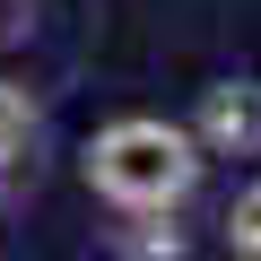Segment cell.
I'll list each match as a JSON object with an SVG mask.
<instances>
[{"mask_svg": "<svg viewBox=\"0 0 261 261\" xmlns=\"http://www.w3.org/2000/svg\"><path fill=\"white\" fill-rule=\"evenodd\" d=\"M200 166L209 157L192 148V130L166 122V113H122V122H105L96 140L79 148L87 192L105 209H122V218H174L200 192Z\"/></svg>", "mask_w": 261, "mask_h": 261, "instance_id": "1", "label": "cell"}, {"mask_svg": "<svg viewBox=\"0 0 261 261\" xmlns=\"http://www.w3.org/2000/svg\"><path fill=\"white\" fill-rule=\"evenodd\" d=\"M200 157H261V87L252 79H218L200 87V113L183 122Z\"/></svg>", "mask_w": 261, "mask_h": 261, "instance_id": "2", "label": "cell"}, {"mask_svg": "<svg viewBox=\"0 0 261 261\" xmlns=\"http://www.w3.org/2000/svg\"><path fill=\"white\" fill-rule=\"evenodd\" d=\"M35 148H44V113L18 79H0V200H9L27 174H35Z\"/></svg>", "mask_w": 261, "mask_h": 261, "instance_id": "3", "label": "cell"}, {"mask_svg": "<svg viewBox=\"0 0 261 261\" xmlns=\"http://www.w3.org/2000/svg\"><path fill=\"white\" fill-rule=\"evenodd\" d=\"M226 252L235 261H261V174L226 200Z\"/></svg>", "mask_w": 261, "mask_h": 261, "instance_id": "4", "label": "cell"}]
</instances>
